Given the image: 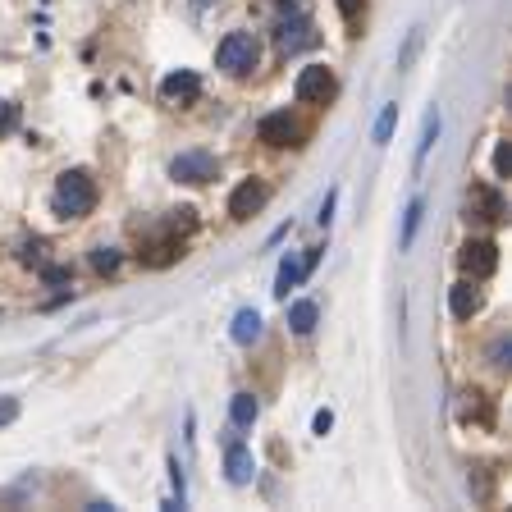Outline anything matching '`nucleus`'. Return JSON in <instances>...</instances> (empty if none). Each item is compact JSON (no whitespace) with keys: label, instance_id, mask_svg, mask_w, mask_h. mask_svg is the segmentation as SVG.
Wrapping results in <instances>:
<instances>
[{"label":"nucleus","instance_id":"1","mask_svg":"<svg viewBox=\"0 0 512 512\" xmlns=\"http://www.w3.org/2000/svg\"><path fill=\"white\" fill-rule=\"evenodd\" d=\"M96 179L87 170H64L60 179H55V192H51V206L60 220H83V215L96 211Z\"/></svg>","mask_w":512,"mask_h":512},{"label":"nucleus","instance_id":"2","mask_svg":"<svg viewBox=\"0 0 512 512\" xmlns=\"http://www.w3.org/2000/svg\"><path fill=\"white\" fill-rule=\"evenodd\" d=\"M261 64V42H256V32H229L215 51V69H224L229 78H247Z\"/></svg>","mask_w":512,"mask_h":512},{"label":"nucleus","instance_id":"3","mask_svg":"<svg viewBox=\"0 0 512 512\" xmlns=\"http://www.w3.org/2000/svg\"><path fill=\"white\" fill-rule=\"evenodd\" d=\"M334 92H339V78L325 64H307L298 74V83H293V96H298L302 106H330Z\"/></svg>","mask_w":512,"mask_h":512},{"label":"nucleus","instance_id":"4","mask_svg":"<svg viewBox=\"0 0 512 512\" xmlns=\"http://www.w3.org/2000/svg\"><path fill=\"white\" fill-rule=\"evenodd\" d=\"M170 174H174V183H211V179H220V160L211 156V151H179V156L170 160Z\"/></svg>","mask_w":512,"mask_h":512},{"label":"nucleus","instance_id":"5","mask_svg":"<svg viewBox=\"0 0 512 512\" xmlns=\"http://www.w3.org/2000/svg\"><path fill=\"white\" fill-rule=\"evenodd\" d=\"M256 138L266 142V147H302L307 128L288 115V110H275V115H266L261 124H256Z\"/></svg>","mask_w":512,"mask_h":512},{"label":"nucleus","instance_id":"6","mask_svg":"<svg viewBox=\"0 0 512 512\" xmlns=\"http://www.w3.org/2000/svg\"><path fill=\"white\" fill-rule=\"evenodd\" d=\"M458 266L467 279H490L494 270H499V247H494L490 238H471L458 252Z\"/></svg>","mask_w":512,"mask_h":512},{"label":"nucleus","instance_id":"7","mask_svg":"<svg viewBox=\"0 0 512 512\" xmlns=\"http://www.w3.org/2000/svg\"><path fill=\"white\" fill-rule=\"evenodd\" d=\"M270 202V183L261 179H243L234 192H229V215L234 220H252V215H261Z\"/></svg>","mask_w":512,"mask_h":512},{"label":"nucleus","instance_id":"8","mask_svg":"<svg viewBox=\"0 0 512 512\" xmlns=\"http://www.w3.org/2000/svg\"><path fill=\"white\" fill-rule=\"evenodd\" d=\"M275 46H279V55H298L307 46H316V28H311L307 14H288L275 28Z\"/></svg>","mask_w":512,"mask_h":512},{"label":"nucleus","instance_id":"9","mask_svg":"<svg viewBox=\"0 0 512 512\" xmlns=\"http://www.w3.org/2000/svg\"><path fill=\"white\" fill-rule=\"evenodd\" d=\"M224 471H229V480H234V485H247V480L256 476L252 448H247L238 435H229V439H224Z\"/></svg>","mask_w":512,"mask_h":512},{"label":"nucleus","instance_id":"10","mask_svg":"<svg viewBox=\"0 0 512 512\" xmlns=\"http://www.w3.org/2000/svg\"><path fill=\"white\" fill-rule=\"evenodd\" d=\"M316 261H320V247H311L307 256H288L284 266H279V275H275V293H279V298H288V288H298L302 279L316 270Z\"/></svg>","mask_w":512,"mask_h":512},{"label":"nucleus","instance_id":"11","mask_svg":"<svg viewBox=\"0 0 512 512\" xmlns=\"http://www.w3.org/2000/svg\"><path fill=\"white\" fill-rule=\"evenodd\" d=\"M160 96H165V101H179V106H192V101L202 96V78L192 74V69H179V74H170L160 83Z\"/></svg>","mask_w":512,"mask_h":512},{"label":"nucleus","instance_id":"12","mask_svg":"<svg viewBox=\"0 0 512 512\" xmlns=\"http://www.w3.org/2000/svg\"><path fill=\"white\" fill-rule=\"evenodd\" d=\"M467 220H485V224H494V220H503V202H499V192H490V188H471L467 192Z\"/></svg>","mask_w":512,"mask_h":512},{"label":"nucleus","instance_id":"13","mask_svg":"<svg viewBox=\"0 0 512 512\" xmlns=\"http://www.w3.org/2000/svg\"><path fill=\"white\" fill-rule=\"evenodd\" d=\"M448 311H453L458 320H471L480 311V288L471 284V279H462V284L448 293Z\"/></svg>","mask_w":512,"mask_h":512},{"label":"nucleus","instance_id":"14","mask_svg":"<svg viewBox=\"0 0 512 512\" xmlns=\"http://www.w3.org/2000/svg\"><path fill=\"white\" fill-rule=\"evenodd\" d=\"M183 256V238H156V243L142 247V261L147 266H174Z\"/></svg>","mask_w":512,"mask_h":512},{"label":"nucleus","instance_id":"15","mask_svg":"<svg viewBox=\"0 0 512 512\" xmlns=\"http://www.w3.org/2000/svg\"><path fill=\"white\" fill-rule=\"evenodd\" d=\"M316 320H320V307L311 298H302V302H293V307H288V330H293V334H311V330H316Z\"/></svg>","mask_w":512,"mask_h":512},{"label":"nucleus","instance_id":"16","mask_svg":"<svg viewBox=\"0 0 512 512\" xmlns=\"http://www.w3.org/2000/svg\"><path fill=\"white\" fill-rule=\"evenodd\" d=\"M261 339V316H256V311H238L234 316V343H256Z\"/></svg>","mask_w":512,"mask_h":512},{"label":"nucleus","instance_id":"17","mask_svg":"<svg viewBox=\"0 0 512 512\" xmlns=\"http://www.w3.org/2000/svg\"><path fill=\"white\" fill-rule=\"evenodd\" d=\"M256 412H261V407H256V398H252V394H234V403H229V421H234L238 430L252 426Z\"/></svg>","mask_w":512,"mask_h":512},{"label":"nucleus","instance_id":"18","mask_svg":"<svg viewBox=\"0 0 512 512\" xmlns=\"http://www.w3.org/2000/svg\"><path fill=\"white\" fill-rule=\"evenodd\" d=\"M421 215H426V202H412V206H407V215H403V247H412L416 229H421Z\"/></svg>","mask_w":512,"mask_h":512},{"label":"nucleus","instance_id":"19","mask_svg":"<svg viewBox=\"0 0 512 512\" xmlns=\"http://www.w3.org/2000/svg\"><path fill=\"white\" fill-rule=\"evenodd\" d=\"M119 261H124V256H119L115 247H96V252H92V270H96V275H110V270H119Z\"/></svg>","mask_w":512,"mask_h":512},{"label":"nucleus","instance_id":"20","mask_svg":"<svg viewBox=\"0 0 512 512\" xmlns=\"http://www.w3.org/2000/svg\"><path fill=\"white\" fill-rule=\"evenodd\" d=\"M494 174H499V179H512V147H508V138L494 147Z\"/></svg>","mask_w":512,"mask_h":512},{"label":"nucleus","instance_id":"21","mask_svg":"<svg viewBox=\"0 0 512 512\" xmlns=\"http://www.w3.org/2000/svg\"><path fill=\"white\" fill-rule=\"evenodd\" d=\"M398 124V106H384V115L375 119V142H389V133H394Z\"/></svg>","mask_w":512,"mask_h":512},{"label":"nucleus","instance_id":"22","mask_svg":"<svg viewBox=\"0 0 512 512\" xmlns=\"http://www.w3.org/2000/svg\"><path fill=\"white\" fill-rule=\"evenodd\" d=\"M439 138V115H426V138H421V147H416V160L430 156V142Z\"/></svg>","mask_w":512,"mask_h":512},{"label":"nucleus","instance_id":"23","mask_svg":"<svg viewBox=\"0 0 512 512\" xmlns=\"http://www.w3.org/2000/svg\"><path fill=\"white\" fill-rule=\"evenodd\" d=\"M14 124H19V106L0 101V138H5V133H14Z\"/></svg>","mask_w":512,"mask_h":512},{"label":"nucleus","instance_id":"24","mask_svg":"<svg viewBox=\"0 0 512 512\" xmlns=\"http://www.w3.org/2000/svg\"><path fill=\"white\" fill-rule=\"evenodd\" d=\"M362 5H366V0H339V14H343V23H348V28H357V14H362Z\"/></svg>","mask_w":512,"mask_h":512},{"label":"nucleus","instance_id":"25","mask_svg":"<svg viewBox=\"0 0 512 512\" xmlns=\"http://www.w3.org/2000/svg\"><path fill=\"white\" fill-rule=\"evenodd\" d=\"M37 270H42L46 284H69V279H74L69 275V266H37Z\"/></svg>","mask_w":512,"mask_h":512},{"label":"nucleus","instance_id":"26","mask_svg":"<svg viewBox=\"0 0 512 512\" xmlns=\"http://www.w3.org/2000/svg\"><path fill=\"white\" fill-rule=\"evenodd\" d=\"M14 416H19V398H0V426H10Z\"/></svg>","mask_w":512,"mask_h":512},{"label":"nucleus","instance_id":"27","mask_svg":"<svg viewBox=\"0 0 512 512\" xmlns=\"http://www.w3.org/2000/svg\"><path fill=\"white\" fill-rule=\"evenodd\" d=\"M330 426H334V416L330 412H316V435H325Z\"/></svg>","mask_w":512,"mask_h":512}]
</instances>
